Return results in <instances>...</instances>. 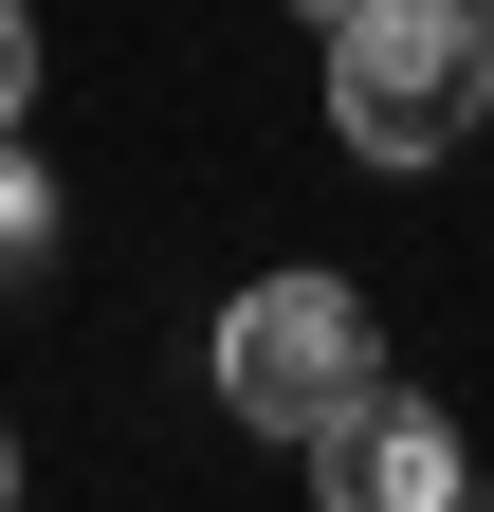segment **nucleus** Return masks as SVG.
I'll return each mask as SVG.
<instances>
[{"label": "nucleus", "instance_id": "7", "mask_svg": "<svg viewBox=\"0 0 494 512\" xmlns=\"http://www.w3.org/2000/svg\"><path fill=\"white\" fill-rule=\"evenodd\" d=\"M312 19H348V0H312Z\"/></svg>", "mask_w": 494, "mask_h": 512}, {"label": "nucleus", "instance_id": "3", "mask_svg": "<svg viewBox=\"0 0 494 512\" xmlns=\"http://www.w3.org/2000/svg\"><path fill=\"white\" fill-rule=\"evenodd\" d=\"M312 476H330L348 512H458V421L403 403V384H366V403L312 421Z\"/></svg>", "mask_w": 494, "mask_h": 512}, {"label": "nucleus", "instance_id": "6", "mask_svg": "<svg viewBox=\"0 0 494 512\" xmlns=\"http://www.w3.org/2000/svg\"><path fill=\"white\" fill-rule=\"evenodd\" d=\"M0 494H19V439H0Z\"/></svg>", "mask_w": 494, "mask_h": 512}, {"label": "nucleus", "instance_id": "5", "mask_svg": "<svg viewBox=\"0 0 494 512\" xmlns=\"http://www.w3.org/2000/svg\"><path fill=\"white\" fill-rule=\"evenodd\" d=\"M19 110H37V19L0 0V128H19Z\"/></svg>", "mask_w": 494, "mask_h": 512}, {"label": "nucleus", "instance_id": "4", "mask_svg": "<svg viewBox=\"0 0 494 512\" xmlns=\"http://www.w3.org/2000/svg\"><path fill=\"white\" fill-rule=\"evenodd\" d=\"M37 256H55V183L19 165V128H0V275H37Z\"/></svg>", "mask_w": 494, "mask_h": 512}, {"label": "nucleus", "instance_id": "1", "mask_svg": "<svg viewBox=\"0 0 494 512\" xmlns=\"http://www.w3.org/2000/svg\"><path fill=\"white\" fill-rule=\"evenodd\" d=\"M494 110V19L476 0H348L330 19V128L366 165H440Z\"/></svg>", "mask_w": 494, "mask_h": 512}, {"label": "nucleus", "instance_id": "2", "mask_svg": "<svg viewBox=\"0 0 494 512\" xmlns=\"http://www.w3.org/2000/svg\"><path fill=\"white\" fill-rule=\"evenodd\" d=\"M366 384H385V330H366L348 275H257L220 311V403L257 439H312L330 403H366Z\"/></svg>", "mask_w": 494, "mask_h": 512}]
</instances>
